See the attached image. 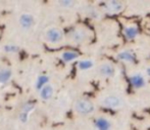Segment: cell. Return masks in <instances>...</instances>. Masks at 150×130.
I'll list each match as a JSON object with an SVG mask.
<instances>
[{"instance_id":"6da1fadb","label":"cell","mask_w":150,"mask_h":130,"mask_svg":"<svg viewBox=\"0 0 150 130\" xmlns=\"http://www.w3.org/2000/svg\"><path fill=\"white\" fill-rule=\"evenodd\" d=\"M69 38L74 44L82 45L84 43H87L91 39V33L84 27H76L69 31Z\"/></svg>"},{"instance_id":"9c48e42d","label":"cell","mask_w":150,"mask_h":130,"mask_svg":"<svg viewBox=\"0 0 150 130\" xmlns=\"http://www.w3.org/2000/svg\"><path fill=\"white\" fill-rule=\"evenodd\" d=\"M122 35L129 41H133V40L137 39L140 35V31L137 24H127L124 27V30H122Z\"/></svg>"},{"instance_id":"7402d4cb","label":"cell","mask_w":150,"mask_h":130,"mask_svg":"<svg viewBox=\"0 0 150 130\" xmlns=\"http://www.w3.org/2000/svg\"><path fill=\"white\" fill-rule=\"evenodd\" d=\"M145 75L150 77V67H147V68L145 69Z\"/></svg>"},{"instance_id":"3957f363","label":"cell","mask_w":150,"mask_h":130,"mask_svg":"<svg viewBox=\"0 0 150 130\" xmlns=\"http://www.w3.org/2000/svg\"><path fill=\"white\" fill-rule=\"evenodd\" d=\"M64 34L58 27H49L44 31V40L50 45H58L63 41Z\"/></svg>"},{"instance_id":"5b68a950","label":"cell","mask_w":150,"mask_h":130,"mask_svg":"<svg viewBox=\"0 0 150 130\" xmlns=\"http://www.w3.org/2000/svg\"><path fill=\"white\" fill-rule=\"evenodd\" d=\"M101 10L107 14H119L124 11L125 3L120 0H110L104 1L100 4Z\"/></svg>"},{"instance_id":"8fae6325","label":"cell","mask_w":150,"mask_h":130,"mask_svg":"<svg viewBox=\"0 0 150 130\" xmlns=\"http://www.w3.org/2000/svg\"><path fill=\"white\" fill-rule=\"evenodd\" d=\"M135 58L136 57H135L134 52L129 49H124L117 54V59L119 60L120 62L125 63V64H130V63L135 62Z\"/></svg>"},{"instance_id":"4fadbf2b","label":"cell","mask_w":150,"mask_h":130,"mask_svg":"<svg viewBox=\"0 0 150 130\" xmlns=\"http://www.w3.org/2000/svg\"><path fill=\"white\" fill-rule=\"evenodd\" d=\"M54 92H55L54 85L50 82V83H48L47 85H45L43 89H40L38 93H39V98L41 99L42 101L47 102V101H49L50 99L54 96Z\"/></svg>"},{"instance_id":"8992f818","label":"cell","mask_w":150,"mask_h":130,"mask_svg":"<svg viewBox=\"0 0 150 130\" xmlns=\"http://www.w3.org/2000/svg\"><path fill=\"white\" fill-rule=\"evenodd\" d=\"M18 24L23 30H31L36 24V17L30 12H23L18 16Z\"/></svg>"},{"instance_id":"277c9868","label":"cell","mask_w":150,"mask_h":130,"mask_svg":"<svg viewBox=\"0 0 150 130\" xmlns=\"http://www.w3.org/2000/svg\"><path fill=\"white\" fill-rule=\"evenodd\" d=\"M99 104L106 109H111V110H117L122 107H124V99L119 95H106L102 97L99 101Z\"/></svg>"},{"instance_id":"9a60e30c","label":"cell","mask_w":150,"mask_h":130,"mask_svg":"<svg viewBox=\"0 0 150 130\" xmlns=\"http://www.w3.org/2000/svg\"><path fill=\"white\" fill-rule=\"evenodd\" d=\"M12 78V70L10 67H0V85H6Z\"/></svg>"},{"instance_id":"e0dca14e","label":"cell","mask_w":150,"mask_h":130,"mask_svg":"<svg viewBox=\"0 0 150 130\" xmlns=\"http://www.w3.org/2000/svg\"><path fill=\"white\" fill-rule=\"evenodd\" d=\"M95 61L90 58H84V59H80L78 61L77 67L80 71H88L90 69L94 68Z\"/></svg>"},{"instance_id":"7a4b0ae2","label":"cell","mask_w":150,"mask_h":130,"mask_svg":"<svg viewBox=\"0 0 150 130\" xmlns=\"http://www.w3.org/2000/svg\"><path fill=\"white\" fill-rule=\"evenodd\" d=\"M74 110L77 114L82 115V116H88L95 112L96 106L95 104L90 101L89 99L81 98L78 99L74 104Z\"/></svg>"},{"instance_id":"7c38bea8","label":"cell","mask_w":150,"mask_h":130,"mask_svg":"<svg viewBox=\"0 0 150 130\" xmlns=\"http://www.w3.org/2000/svg\"><path fill=\"white\" fill-rule=\"evenodd\" d=\"M60 59L64 63H73V62L77 61L80 58V54L75 50H65V51L61 52L59 55Z\"/></svg>"},{"instance_id":"44dd1931","label":"cell","mask_w":150,"mask_h":130,"mask_svg":"<svg viewBox=\"0 0 150 130\" xmlns=\"http://www.w3.org/2000/svg\"><path fill=\"white\" fill-rule=\"evenodd\" d=\"M29 118H30V114H27V113L20 111V114H18V119H20L21 122L25 124V123H27L29 121Z\"/></svg>"},{"instance_id":"ac0fdd59","label":"cell","mask_w":150,"mask_h":130,"mask_svg":"<svg viewBox=\"0 0 150 130\" xmlns=\"http://www.w3.org/2000/svg\"><path fill=\"white\" fill-rule=\"evenodd\" d=\"M3 51L8 54H16L21 51V47L14 43H6L3 45Z\"/></svg>"},{"instance_id":"2e32d148","label":"cell","mask_w":150,"mask_h":130,"mask_svg":"<svg viewBox=\"0 0 150 130\" xmlns=\"http://www.w3.org/2000/svg\"><path fill=\"white\" fill-rule=\"evenodd\" d=\"M48 83H50V76L49 74H46V73H41L37 76L35 80V83H34V87L37 89L38 92L41 89H43L45 85H47Z\"/></svg>"},{"instance_id":"5bb4252c","label":"cell","mask_w":150,"mask_h":130,"mask_svg":"<svg viewBox=\"0 0 150 130\" xmlns=\"http://www.w3.org/2000/svg\"><path fill=\"white\" fill-rule=\"evenodd\" d=\"M84 13L90 18H93V20H100L102 17V12L99 8L95 7V6L92 5H87L84 7Z\"/></svg>"},{"instance_id":"d6986e66","label":"cell","mask_w":150,"mask_h":130,"mask_svg":"<svg viewBox=\"0 0 150 130\" xmlns=\"http://www.w3.org/2000/svg\"><path fill=\"white\" fill-rule=\"evenodd\" d=\"M56 5L61 8H74L77 6V2L74 0H58L56 1Z\"/></svg>"},{"instance_id":"52a82bcc","label":"cell","mask_w":150,"mask_h":130,"mask_svg":"<svg viewBox=\"0 0 150 130\" xmlns=\"http://www.w3.org/2000/svg\"><path fill=\"white\" fill-rule=\"evenodd\" d=\"M129 81H130L132 87H134V89H143V87H145L147 85L146 75L141 72H135V73H133V74H131L130 78H129Z\"/></svg>"},{"instance_id":"30bf717a","label":"cell","mask_w":150,"mask_h":130,"mask_svg":"<svg viewBox=\"0 0 150 130\" xmlns=\"http://www.w3.org/2000/svg\"><path fill=\"white\" fill-rule=\"evenodd\" d=\"M93 126L95 130H111L112 129V124L110 120L103 116H98L93 121Z\"/></svg>"},{"instance_id":"ffe728a7","label":"cell","mask_w":150,"mask_h":130,"mask_svg":"<svg viewBox=\"0 0 150 130\" xmlns=\"http://www.w3.org/2000/svg\"><path fill=\"white\" fill-rule=\"evenodd\" d=\"M34 109H35V104L33 102H26L21 107V111L27 113V114H31L34 111Z\"/></svg>"},{"instance_id":"ba28073f","label":"cell","mask_w":150,"mask_h":130,"mask_svg":"<svg viewBox=\"0 0 150 130\" xmlns=\"http://www.w3.org/2000/svg\"><path fill=\"white\" fill-rule=\"evenodd\" d=\"M115 72H117V69H115V66L111 62H103L98 67V73L102 77L110 78V77L115 76Z\"/></svg>"}]
</instances>
